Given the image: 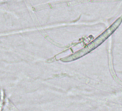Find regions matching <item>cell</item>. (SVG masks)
<instances>
[{"label":"cell","mask_w":122,"mask_h":111,"mask_svg":"<svg viewBox=\"0 0 122 111\" xmlns=\"http://www.w3.org/2000/svg\"><path fill=\"white\" fill-rule=\"evenodd\" d=\"M121 21H122V17L118 18L109 28H108L104 33H103L95 40H93L92 43H91L90 44H88L86 48H84L83 49L79 50L76 53H74L73 55L71 56L68 57V59H67L66 60H63V61H72V60H74V59H78V58H79L81 56H83V55L86 54L87 53H88L91 50H92L94 48H96L97 46H98L99 45H101L107 38H108L111 35V34H112L116 30V28L119 26V25L121 22Z\"/></svg>","instance_id":"1"}]
</instances>
